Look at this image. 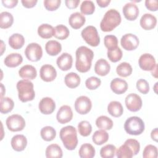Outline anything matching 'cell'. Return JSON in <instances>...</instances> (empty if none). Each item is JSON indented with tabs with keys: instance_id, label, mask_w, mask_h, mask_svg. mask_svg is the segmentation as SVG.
Masks as SVG:
<instances>
[{
	"instance_id": "60d3db41",
	"label": "cell",
	"mask_w": 158,
	"mask_h": 158,
	"mask_svg": "<svg viewBox=\"0 0 158 158\" xmlns=\"http://www.w3.org/2000/svg\"><path fill=\"white\" fill-rule=\"evenodd\" d=\"M116 147L113 144H106L100 149V156L102 158H112L115 156Z\"/></svg>"
},
{
	"instance_id": "ac0fdd59",
	"label": "cell",
	"mask_w": 158,
	"mask_h": 158,
	"mask_svg": "<svg viewBox=\"0 0 158 158\" xmlns=\"http://www.w3.org/2000/svg\"><path fill=\"white\" fill-rule=\"evenodd\" d=\"M72 56L67 52L62 53L57 57L56 60L57 67L62 71H67L70 69L72 67Z\"/></svg>"
},
{
	"instance_id": "277c9868",
	"label": "cell",
	"mask_w": 158,
	"mask_h": 158,
	"mask_svg": "<svg viewBox=\"0 0 158 158\" xmlns=\"http://www.w3.org/2000/svg\"><path fill=\"white\" fill-rule=\"evenodd\" d=\"M140 151V144L135 139H128L119 147L115 152L118 158H131Z\"/></svg>"
},
{
	"instance_id": "e0dca14e",
	"label": "cell",
	"mask_w": 158,
	"mask_h": 158,
	"mask_svg": "<svg viewBox=\"0 0 158 158\" xmlns=\"http://www.w3.org/2000/svg\"><path fill=\"white\" fill-rule=\"evenodd\" d=\"M40 111L45 115L52 114L56 109V103L54 101L49 97H45L41 99L38 104Z\"/></svg>"
},
{
	"instance_id": "4fadbf2b",
	"label": "cell",
	"mask_w": 158,
	"mask_h": 158,
	"mask_svg": "<svg viewBox=\"0 0 158 158\" xmlns=\"http://www.w3.org/2000/svg\"><path fill=\"white\" fill-rule=\"evenodd\" d=\"M138 64L144 71H151L157 65L154 57L149 53H144L139 57Z\"/></svg>"
},
{
	"instance_id": "7a4b0ae2",
	"label": "cell",
	"mask_w": 158,
	"mask_h": 158,
	"mask_svg": "<svg viewBox=\"0 0 158 158\" xmlns=\"http://www.w3.org/2000/svg\"><path fill=\"white\" fill-rule=\"evenodd\" d=\"M122 18L120 12L114 9L108 10L104 14L100 23V28L102 31H112L120 25Z\"/></svg>"
},
{
	"instance_id": "4316f807",
	"label": "cell",
	"mask_w": 158,
	"mask_h": 158,
	"mask_svg": "<svg viewBox=\"0 0 158 158\" xmlns=\"http://www.w3.org/2000/svg\"><path fill=\"white\" fill-rule=\"evenodd\" d=\"M46 52L52 56L57 55L62 51L61 44L56 40H49L45 44Z\"/></svg>"
},
{
	"instance_id": "f35d334b",
	"label": "cell",
	"mask_w": 158,
	"mask_h": 158,
	"mask_svg": "<svg viewBox=\"0 0 158 158\" xmlns=\"http://www.w3.org/2000/svg\"><path fill=\"white\" fill-rule=\"evenodd\" d=\"M70 31L69 28L64 25H58L54 27V34L55 38L59 40H65L69 36Z\"/></svg>"
},
{
	"instance_id": "6da1fadb",
	"label": "cell",
	"mask_w": 158,
	"mask_h": 158,
	"mask_svg": "<svg viewBox=\"0 0 158 158\" xmlns=\"http://www.w3.org/2000/svg\"><path fill=\"white\" fill-rule=\"evenodd\" d=\"M76 69L81 72L85 73L89 70L94 57L93 51L86 46H81L76 50Z\"/></svg>"
},
{
	"instance_id": "9c48e42d",
	"label": "cell",
	"mask_w": 158,
	"mask_h": 158,
	"mask_svg": "<svg viewBox=\"0 0 158 158\" xmlns=\"http://www.w3.org/2000/svg\"><path fill=\"white\" fill-rule=\"evenodd\" d=\"M25 55L29 60L31 62H37L42 57V48L36 43H31L26 47L25 49Z\"/></svg>"
},
{
	"instance_id": "f546056e",
	"label": "cell",
	"mask_w": 158,
	"mask_h": 158,
	"mask_svg": "<svg viewBox=\"0 0 158 158\" xmlns=\"http://www.w3.org/2000/svg\"><path fill=\"white\" fill-rule=\"evenodd\" d=\"M25 44L23 36L19 33H14L9 38V44L14 49H19L23 47Z\"/></svg>"
},
{
	"instance_id": "d6a6232c",
	"label": "cell",
	"mask_w": 158,
	"mask_h": 158,
	"mask_svg": "<svg viewBox=\"0 0 158 158\" xmlns=\"http://www.w3.org/2000/svg\"><path fill=\"white\" fill-rule=\"evenodd\" d=\"M109 139V134L108 133L102 129L96 131L93 136L92 140L93 143L96 145H102L104 143H106Z\"/></svg>"
},
{
	"instance_id": "681fc988",
	"label": "cell",
	"mask_w": 158,
	"mask_h": 158,
	"mask_svg": "<svg viewBox=\"0 0 158 158\" xmlns=\"http://www.w3.org/2000/svg\"><path fill=\"white\" fill-rule=\"evenodd\" d=\"M146 7L151 11H156L158 9V4L157 0H146Z\"/></svg>"
},
{
	"instance_id": "f1b7e54d",
	"label": "cell",
	"mask_w": 158,
	"mask_h": 158,
	"mask_svg": "<svg viewBox=\"0 0 158 158\" xmlns=\"http://www.w3.org/2000/svg\"><path fill=\"white\" fill-rule=\"evenodd\" d=\"M45 154L47 158H60L63 156L61 148L57 144H51L48 146Z\"/></svg>"
},
{
	"instance_id": "836d02e7",
	"label": "cell",
	"mask_w": 158,
	"mask_h": 158,
	"mask_svg": "<svg viewBox=\"0 0 158 158\" xmlns=\"http://www.w3.org/2000/svg\"><path fill=\"white\" fill-rule=\"evenodd\" d=\"M14 22V17L9 12H2L0 14V27L2 29L9 28Z\"/></svg>"
},
{
	"instance_id": "d4e9b609",
	"label": "cell",
	"mask_w": 158,
	"mask_h": 158,
	"mask_svg": "<svg viewBox=\"0 0 158 158\" xmlns=\"http://www.w3.org/2000/svg\"><path fill=\"white\" fill-rule=\"evenodd\" d=\"M23 61V57L19 53H11L8 54L4 60V64L10 68L19 66Z\"/></svg>"
},
{
	"instance_id": "8d00e7d4",
	"label": "cell",
	"mask_w": 158,
	"mask_h": 158,
	"mask_svg": "<svg viewBox=\"0 0 158 158\" xmlns=\"http://www.w3.org/2000/svg\"><path fill=\"white\" fill-rule=\"evenodd\" d=\"M40 135L43 140L46 141H51L56 138V131L52 127L46 126L41 128Z\"/></svg>"
},
{
	"instance_id": "3957f363",
	"label": "cell",
	"mask_w": 158,
	"mask_h": 158,
	"mask_svg": "<svg viewBox=\"0 0 158 158\" xmlns=\"http://www.w3.org/2000/svg\"><path fill=\"white\" fill-rule=\"evenodd\" d=\"M59 136L64 147L67 150H74L77 146V130L74 127L68 125L62 127L60 130Z\"/></svg>"
},
{
	"instance_id": "db71d44e",
	"label": "cell",
	"mask_w": 158,
	"mask_h": 158,
	"mask_svg": "<svg viewBox=\"0 0 158 158\" xmlns=\"http://www.w3.org/2000/svg\"><path fill=\"white\" fill-rule=\"evenodd\" d=\"M96 2L101 7H107L110 2V0H96Z\"/></svg>"
},
{
	"instance_id": "11a10c76",
	"label": "cell",
	"mask_w": 158,
	"mask_h": 158,
	"mask_svg": "<svg viewBox=\"0 0 158 158\" xmlns=\"http://www.w3.org/2000/svg\"><path fill=\"white\" fill-rule=\"evenodd\" d=\"M151 137L152 140L155 141L156 142L157 141V138H158V130H157V128H155L154 130H152L151 131Z\"/></svg>"
},
{
	"instance_id": "cb8c5ba5",
	"label": "cell",
	"mask_w": 158,
	"mask_h": 158,
	"mask_svg": "<svg viewBox=\"0 0 158 158\" xmlns=\"http://www.w3.org/2000/svg\"><path fill=\"white\" fill-rule=\"evenodd\" d=\"M110 70V65L104 59H100L96 61L94 65L95 73L100 76L107 75Z\"/></svg>"
},
{
	"instance_id": "74e56055",
	"label": "cell",
	"mask_w": 158,
	"mask_h": 158,
	"mask_svg": "<svg viewBox=\"0 0 158 158\" xmlns=\"http://www.w3.org/2000/svg\"><path fill=\"white\" fill-rule=\"evenodd\" d=\"M133 71L131 65L126 62H123L118 64L116 68L117 75L122 77H127L130 76Z\"/></svg>"
},
{
	"instance_id": "ba28073f",
	"label": "cell",
	"mask_w": 158,
	"mask_h": 158,
	"mask_svg": "<svg viewBox=\"0 0 158 158\" xmlns=\"http://www.w3.org/2000/svg\"><path fill=\"white\" fill-rule=\"evenodd\" d=\"M6 123L8 130L13 132L22 131L25 127V119L19 114L9 116L6 120Z\"/></svg>"
},
{
	"instance_id": "bcb514c9",
	"label": "cell",
	"mask_w": 158,
	"mask_h": 158,
	"mask_svg": "<svg viewBox=\"0 0 158 158\" xmlns=\"http://www.w3.org/2000/svg\"><path fill=\"white\" fill-rule=\"evenodd\" d=\"M104 45L107 48V49H110L117 47L118 39L114 35H109L105 36L104 38Z\"/></svg>"
},
{
	"instance_id": "7bdbcfd3",
	"label": "cell",
	"mask_w": 158,
	"mask_h": 158,
	"mask_svg": "<svg viewBox=\"0 0 158 158\" xmlns=\"http://www.w3.org/2000/svg\"><path fill=\"white\" fill-rule=\"evenodd\" d=\"M95 10V6L92 1H83L80 5V11L83 15H91Z\"/></svg>"
},
{
	"instance_id": "ffe728a7",
	"label": "cell",
	"mask_w": 158,
	"mask_h": 158,
	"mask_svg": "<svg viewBox=\"0 0 158 158\" xmlns=\"http://www.w3.org/2000/svg\"><path fill=\"white\" fill-rule=\"evenodd\" d=\"M139 23L144 30H150L154 28L156 26L157 19L154 15L146 13L141 17Z\"/></svg>"
},
{
	"instance_id": "f6af8a7d",
	"label": "cell",
	"mask_w": 158,
	"mask_h": 158,
	"mask_svg": "<svg viewBox=\"0 0 158 158\" xmlns=\"http://www.w3.org/2000/svg\"><path fill=\"white\" fill-rule=\"evenodd\" d=\"M101 80L96 77H90L88 78L85 81L86 87L90 90L96 89L101 85Z\"/></svg>"
},
{
	"instance_id": "e575fe53",
	"label": "cell",
	"mask_w": 158,
	"mask_h": 158,
	"mask_svg": "<svg viewBox=\"0 0 158 158\" xmlns=\"http://www.w3.org/2000/svg\"><path fill=\"white\" fill-rule=\"evenodd\" d=\"M113 121L106 115H101L96 120L97 127L104 130H110L113 127Z\"/></svg>"
},
{
	"instance_id": "30bf717a",
	"label": "cell",
	"mask_w": 158,
	"mask_h": 158,
	"mask_svg": "<svg viewBox=\"0 0 158 158\" xmlns=\"http://www.w3.org/2000/svg\"><path fill=\"white\" fill-rule=\"evenodd\" d=\"M74 106L75 110L78 114L85 115L91 110L92 102L88 97L86 96H80L76 99Z\"/></svg>"
},
{
	"instance_id": "5b68a950",
	"label": "cell",
	"mask_w": 158,
	"mask_h": 158,
	"mask_svg": "<svg viewBox=\"0 0 158 158\" xmlns=\"http://www.w3.org/2000/svg\"><path fill=\"white\" fill-rule=\"evenodd\" d=\"M18 91L19 99L22 102H26L33 100L35 97L34 86L29 80H21L16 85Z\"/></svg>"
},
{
	"instance_id": "7402d4cb",
	"label": "cell",
	"mask_w": 158,
	"mask_h": 158,
	"mask_svg": "<svg viewBox=\"0 0 158 158\" xmlns=\"http://www.w3.org/2000/svg\"><path fill=\"white\" fill-rule=\"evenodd\" d=\"M85 17L78 12L72 13L69 19V23L73 29L80 28L85 23Z\"/></svg>"
},
{
	"instance_id": "6f0895ef",
	"label": "cell",
	"mask_w": 158,
	"mask_h": 158,
	"mask_svg": "<svg viewBox=\"0 0 158 158\" xmlns=\"http://www.w3.org/2000/svg\"><path fill=\"white\" fill-rule=\"evenodd\" d=\"M6 90H5V88L3 85L2 83H1V98L3 97L4 94H5Z\"/></svg>"
},
{
	"instance_id": "484cf974",
	"label": "cell",
	"mask_w": 158,
	"mask_h": 158,
	"mask_svg": "<svg viewBox=\"0 0 158 158\" xmlns=\"http://www.w3.org/2000/svg\"><path fill=\"white\" fill-rule=\"evenodd\" d=\"M107 112L112 117H119L123 114V108L120 102L112 101L107 106Z\"/></svg>"
},
{
	"instance_id": "8992f818",
	"label": "cell",
	"mask_w": 158,
	"mask_h": 158,
	"mask_svg": "<svg viewBox=\"0 0 158 158\" xmlns=\"http://www.w3.org/2000/svg\"><path fill=\"white\" fill-rule=\"evenodd\" d=\"M125 131L131 135H139L145 129L143 120L139 117L132 116L128 118L124 123Z\"/></svg>"
},
{
	"instance_id": "2e32d148",
	"label": "cell",
	"mask_w": 158,
	"mask_h": 158,
	"mask_svg": "<svg viewBox=\"0 0 158 158\" xmlns=\"http://www.w3.org/2000/svg\"><path fill=\"white\" fill-rule=\"evenodd\" d=\"M122 11L125 19L130 21L136 20L139 13L138 6L131 2L126 3L122 8Z\"/></svg>"
},
{
	"instance_id": "d590c367",
	"label": "cell",
	"mask_w": 158,
	"mask_h": 158,
	"mask_svg": "<svg viewBox=\"0 0 158 158\" xmlns=\"http://www.w3.org/2000/svg\"><path fill=\"white\" fill-rule=\"evenodd\" d=\"M14 102L9 97H2L0 101V112L1 114H7L14 108Z\"/></svg>"
},
{
	"instance_id": "52a82bcc",
	"label": "cell",
	"mask_w": 158,
	"mask_h": 158,
	"mask_svg": "<svg viewBox=\"0 0 158 158\" xmlns=\"http://www.w3.org/2000/svg\"><path fill=\"white\" fill-rule=\"evenodd\" d=\"M83 39L87 44L93 47L98 46L100 43V37L96 28L92 25L86 27L81 32Z\"/></svg>"
},
{
	"instance_id": "7dc6e473",
	"label": "cell",
	"mask_w": 158,
	"mask_h": 158,
	"mask_svg": "<svg viewBox=\"0 0 158 158\" xmlns=\"http://www.w3.org/2000/svg\"><path fill=\"white\" fill-rule=\"evenodd\" d=\"M136 88L142 94H146L149 91V85L148 82L144 79H139L136 81Z\"/></svg>"
},
{
	"instance_id": "603a6c76",
	"label": "cell",
	"mask_w": 158,
	"mask_h": 158,
	"mask_svg": "<svg viewBox=\"0 0 158 158\" xmlns=\"http://www.w3.org/2000/svg\"><path fill=\"white\" fill-rule=\"evenodd\" d=\"M19 76L24 80H34L37 75L36 69L31 65H25L19 70Z\"/></svg>"
},
{
	"instance_id": "c3c4849f",
	"label": "cell",
	"mask_w": 158,
	"mask_h": 158,
	"mask_svg": "<svg viewBox=\"0 0 158 158\" xmlns=\"http://www.w3.org/2000/svg\"><path fill=\"white\" fill-rule=\"evenodd\" d=\"M61 3L60 0H44L43 2L44 7L49 11L57 10Z\"/></svg>"
},
{
	"instance_id": "83f0119b",
	"label": "cell",
	"mask_w": 158,
	"mask_h": 158,
	"mask_svg": "<svg viewBox=\"0 0 158 158\" xmlns=\"http://www.w3.org/2000/svg\"><path fill=\"white\" fill-rule=\"evenodd\" d=\"M38 35L44 39H49L54 36V28L48 23H43L38 28Z\"/></svg>"
},
{
	"instance_id": "9f6ffc18",
	"label": "cell",
	"mask_w": 158,
	"mask_h": 158,
	"mask_svg": "<svg viewBox=\"0 0 158 158\" xmlns=\"http://www.w3.org/2000/svg\"><path fill=\"white\" fill-rule=\"evenodd\" d=\"M157 65H156V67L151 71V74L152 75L155 77V78H157Z\"/></svg>"
},
{
	"instance_id": "7c38bea8",
	"label": "cell",
	"mask_w": 158,
	"mask_h": 158,
	"mask_svg": "<svg viewBox=\"0 0 158 158\" xmlns=\"http://www.w3.org/2000/svg\"><path fill=\"white\" fill-rule=\"evenodd\" d=\"M127 108L131 112H137L142 107L143 101L141 97L136 93L128 94L125 99Z\"/></svg>"
},
{
	"instance_id": "816d5d0a",
	"label": "cell",
	"mask_w": 158,
	"mask_h": 158,
	"mask_svg": "<svg viewBox=\"0 0 158 158\" xmlns=\"http://www.w3.org/2000/svg\"><path fill=\"white\" fill-rule=\"evenodd\" d=\"M3 6L7 8H13L15 7L18 3L17 0H2Z\"/></svg>"
},
{
	"instance_id": "44dd1931",
	"label": "cell",
	"mask_w": 158,
	"mask_h": 158,
	"mask_svg": "<svg viewBox=\"0 0 158 158\" xmlns=\"http://www.w3.org/2000/svg\"><path fill=\"white\" fill-rule=\"evenodd\" d=\"M10 144L12 149L15 151H22L27 145V139L23 135H16L12 138Z\"/></svg>"
},
{
	"instance_id": "680465c9",
	"label": "cell",
	"mask_w": 158,
	"mask_h": 158,
	"mask_svg": "<svg viewBox=\"0 0 158 158\" xmlns=\"http://www.w3.org/2000/svg\"><path fill=\"white\" fill-rule=\"evenodd\" d=\"M5 49H6V46H5V44H4L3 41H2V40H1V56H2V55L3 52H4V51L5 50Z\"/></svg>"
},
{
	"instance_id": "1f68e13d",
	"label": "cell",
	"mask_w": 158,
	"mask_h": 158,
	"mask_svg": "<svg viewBox=\"0 0 158 158\" xmlns=\"http://www.w3.org/2000/svg\"><path fill=\"white\" fill-rule=\"evenodd\" d=\"M95 153L94 148L89 143L83 144L78 151L79 156L81 158H93L94 157Z\"/></svg>"
},
{
	"instance_id": "8fae6325",
	"label": "cell",
	"mask_w": 158,
	"mask_h": 158,
	"mask_svg": "<svg viewBox=\"0 0 158 158\" xmlns=\"http://www.w3.org/2000/svg\"><path fill=\"white\" fill-rule=\"evenodd\" d=\"M138 38L132 33H127L122 36L120 40L122 47L127 51H133L139 46Z\"/></svg>"
},
{
	"instance_id": "ab89813d",
	"label": "cell",
	"mask_w": 158,
	"mask_h": 158,
	"mask_svg": "<svg viewBox=\"0 0 158 158\" xmlns=\"http://www.w3.org/2000/svg\"><path fill=\"white\" fill-rule=\"evenodd\" d=\"M107 57L112 62H117L119 61L123 56L122 51L119 47H116L112 49H107Z\"/></svg>"
},
{
	"instance_id": "d6986e66",
	"label": "cell",
	"mask_w": 158,
	"mask_h": 158,
	"mask_svg": "<svg viewBox=\"0 0 158 158\" xmlns=\"http://www.w3.org/2000/svg\"><path fill=\"white\" fill-rule=\"evenodd\" d=\"M111 90L117 94H122L125 93L128 89L127 82L122 78H115L110 84Z\"/></svg>"
},
{
	"instance_id": "ee69618b",
	"label": "cell",
	"mask_w": 158,
	"mask_h": 158,
	"mask_svg": "<svg viewBox=\"0 0 158 158\" xmlns=\"http://www.w3.org/2000/svg\"><path fill=\"white\" fill-rule=\"evenodd\" d=\"M144 158H156L157 157V148L152 144L147 145L143 152Z\"/></svg>"
},
{
	"instance_id": "9a60e30c",
	"label": "cell",
	"mask_w": 158,
	"mask_h": 158,
	"mask_svg": "<svg viewBox=\"0 0 158 158\" xmlns=\"http://www.w3.org/2000/svg\"><path fill=\"white\" fill-rule=\"evenodd\" d=\"M73 118V112L71 107L67 105L62 106L56 114V118L59 123L65 124L69 122Z\"/></svg>"
},
{
	"instance_id": "b9f144b4",
	"label": "cell",
	"mask_w": 158,
	"mask_h": 158,
	"mask_svg": "<svg viewBox=\"0 0 158 158\" xmlns=\"http://www.w3.org/2000/svg\"><path fill=\"white\" fill-rule=\"evenodd\" d=\"M78 130L80 135L83 136H89L92 131V126L87 120H83L78 124Z\"/></svg>"
},
{
	"instance_id": "5bb4252c",
	"label": "cell",
	"mask_w": 158,
	"mask_h": 158,
	"mask_svg": "<svg viewBox=\"0 0 158 158\" xmlns=\"http://www.w3.org/2000/svg\"><path fill=\"white\" fill-rule=\"evenodd\" d=\"M40 75L42 80L46 82H51L55 80L57 77L56 69L50 64H44L40 70Z\"/></svg>"
},
{
	"instance_id": "f5cc1de1",
	"label": "cell",
	"mask_w": 158,
	"mask_h": 158,
	"mask_svg": "<svg viewBox=\"0 0 158 158\" xmlns=\"http://www.w3.org/2000/svg\"><path fill=\"white\" fill-rule=\"evenodd\" d=\"M37 0H22V5L26 8H32L36 4Z\"/></svg>"
},
{
	"instance_id": "4dcf8cb0",
	"label": "cell",
	"mask_w": 158,
	"mask_h": 158,
	"mask_svg": "<svg viewBox=\"0 0 158 158\" xmlns=\"http://www.w3.org/2000/svg\"><path fill=\"white\" fill-rule=\"evenodd\" d=\"M80 76L75 72L67 73L64 78V82L66 86L70 88H75L79 86L80 83Z\"/></svg>"
},
{
	"instance_id": "f907efd6",
	"label": "cell",
	"mask_w": 158,
	"mask_h": 158,
	"mask_svg": "<svg viewBox=\"0 0 158 158\" xmlns=\"http://www.w3.org/2000/svg\"><path fill=\"white\" fill-rule=\"evenodd\" d=\"M80 2V0H65V4L69 9H72L77 8Z\"/></svg>"
}]
</instances>
